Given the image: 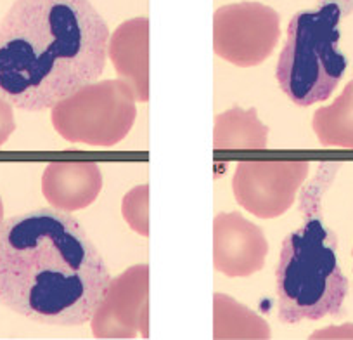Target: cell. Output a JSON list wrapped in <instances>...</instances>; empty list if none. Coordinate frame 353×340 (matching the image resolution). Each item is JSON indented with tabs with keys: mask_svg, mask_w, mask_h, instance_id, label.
<instances>
[{
	"mask_svg": "<svg viewBox=\"0 0 353 340\" xmlns=\"http://www.w3.org/2000/svg\"><path fill=\"white\" fill-rule=\"evenodd\" d=\"M336 247L334 233L319 216H307L303 226L284 238L276 273L281 321L293 325L339 314L348 280L338 264Z\"/></svg>",
	"mask_w": 353,
	"mask_h": 340,
	"instance_id": "3957f363",
	"label": "cell"
},
{
	"mask_svg": "<svg viewBox=\"0 0 353 340\" xmlns=\"http://www.w3.org/2000/svg\"><path fill=\"white\" fill-rule=\"evenodd\" d=\"M281 37V18L272 8L241 2L219 8L213 16V50L234 66L263 63Z\"/></svg>",
	"mask_w": 353,
	"mask_h": 340,
	"instance_id": "8992f818",
	"label": "cell"
},
{
	"mask_svg": "<svg viewBox=\"0 0 353 340\" xmlns=\"http://www.w3.org/2000/svg\"><path fill=\"white\" fill-rule=\"evenodd\" d=\"M215 339H269V325L227 295H215Z\"/></svg>",
	"mask_w": 353,
	"mask_h": 340,
	"instance_id": "5bb4252c",
	"label": "cell"
},
{
	"mask_svg": "<svg viewBox=\"0 0 353 340\" xmlns=\"http://www.w3.org/2000/svg\"><path fill=\"white\" fill-rule=\"evenodd\" d=\"M90 325L97 339L149 337V266H132L111 280Z\"/></svg>",
	"mask_w": 353,
	"mask_h": 340,
	"instance_id": "ba28073f",
	"label": "cell"
},
{
	"mask_svg": "<svg viewBox=\"0 0 353 340\" xmlns=\"http://www.w3.org/2000/svg\"><path fill=\"white\" fill-rule=\"evenodd\" d=\"M269 241L263 229L239 212H220L213 220V266L229 278H246L265 266Z\"/></svg>",
	"mask_w": 353,
	"mask_h": 340,
	"instance_id": "9c48e42d",
	"label": "cell"
},
{
	"mask_svg": "<svg viewBox=\"0 0 353 340\" xmlns=\"http://www.w3.org/2000/svg\"><path fill=\"white\" fill-rule=\"evenodd\" d=\"M307 176L308 162H239L232 178V191L237 203L250 214L260 219H276L290 210Z\"/></svg>",
	"mask_w": 353,
	"mask_h": 340,
	"instance_id": "52a82bcc",
	"label": "cell"
},
{
	"mask_svg": "<svg viewBox=\"0 0 353 340\" xmlns=\"http://www.w3.org/2000/svg\"><path fill=\"white\" fill-rule=\"evenodd\" d=\"M341 8L334 2L294 15L281 50L276 78L283 93L301 108L325 101L346 71L339 50Z\"/></svg>",
	"mask_w": 353,
	"mask_h": 340,
	"instance_id": "277c9868",
	"label": "cell"
},
{
	"mask_svg": "<svg viewBox=\"0 0 353 340\" xmlns=\"http://www.w3.org/2000/svg\"><path fill=\"white\" fill-rule=\"evenodd\" d=\"M110 281L99 250L70 212L37 209L0 223V305L16 314L85 325Z\"/></svg>",
	"mask_w": 353,
	"mask_h": 340,
	"instance_id": "6da1fadb",
	"label": "cell"
},
{
	"mask_svg": "<svg viewBox=\"0 0 353 340\" xmlns=\"http://www.w3.org/2000/svg\"><path fill=\"white\" fill-rule=\"evenodd\" d=\"M137 108L125 80H101L85 85L52 108L50 122L68 142L111 148L134 127Z\"/></svg>",
	"mask_w": 353,
	"mask_h": 340,
	"instance_id": "5b68a950",
	"label": "cell"
},
{
	"mask_svg": "<svg viewBox=\"0 0 353 340\" xmlns=\"http://www.w3.org/2000/svg\"><path fill=\"white\" fill-rule=\"evenodd\" d=\"M108 56L118 77L134 91L135 101H149V19H128L114 30Z\"/></svg>",
	"mask_w": 353,
	"mask_h": 340,
	"instance_id": "8fae6325",
	"label": "cell"
},
{
	"mask_svg": "<svg viewBox=\"0 0 353 340\" xmlns=\"http://www.w3.org/2000/svg\"><path fill=\"white\" fill-rule=\"evenodd\" d=\"M269 127L258 118L256 110L234 106L215 117L213 146L216 151H263Z\"/></svg>",
	"mask_w": 353,
	"mask_h": 340,
	"instance_id": "7c38bea8",
	"label": "cell"
},
{
	"mask_svg": "<svg viewBox=\"0 0 353 340\" xmlns=\"http://www.w3.org/2000/svg\"><path fill=\"white\" fill-rule=\"evenodd\" d=\"M312 127L322 146L353 149V78L331 106L315 111Z\"/></svg>",
	"mask_w": 353,
	"mask_h": 340,
	"instance_id": "4fadbf2b",
	"label": "cell"
},
{
	"mask_svg": "<svg viewBox=\"0 0 353 340\" xmlns=\"http://www.w3.org/2000/svg\"><path fill=\"white\" fill-rule=\"evenodd\" d=\"M121 214L128 226L141 236H149V186H135L125 195Z\"/></svg>",
	"mask_w": 353,
	"mask_h": 340,
	"instance_id": "9a60e30c",
	"label": "cell"
},
{
	"mask_svg": "<svg viewBox=\"0 0 353 340\" xmlns=\"http://www.w3.org/2000/svg\"><path fill=\"white\" fill-rule=\"evenodd\" d=\"M110 30L88 0H14L0 21V100L52 110L104 71Z\"/></svg>",
	"mask_w": 353,
	"mask_h": 340,
	"instance_id": "7a4b0ae2",
	"label": "cell"
},
{
	"mask_svg": "<svg viewBox=\"0 0 353 340\" xmlns=\"http://www.w3.org/2000/svg\"><path fill=\"white\" fill-rule=\"evenodd\" d=\"M103 189V174L94 162L49 163L42 178L47 202L63 212H77L92 205Z\"/></svg>",
	"mask_w": 353,
	"mask_h": 340,
	"instance_id": "30bf717a",
	"label": "cell"
}]
</instances>
